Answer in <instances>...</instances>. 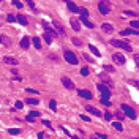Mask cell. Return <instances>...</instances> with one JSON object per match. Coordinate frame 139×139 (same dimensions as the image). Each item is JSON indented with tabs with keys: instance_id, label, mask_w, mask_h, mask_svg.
I'll use <instances>...</instances> for the list:
<instances>
[{
	"instance_id": "cell-15",
	"label": "cell",
	"mask_w": 139,
	"mask_h": 139,
	"mask_svg": "<svg viewBox=\"0 0 139 139\" xmlns=\"http://www.w3.org/2000/svg\"><path fill=\"white\" fill-rule=\"evenodd\" d=\"M87 111H89V112H92L93 115H101V112L98 111L96 108H93V106H87Z\"/></svg>"
},
{
	"instance_id": "cell-33",
	"label": "cell",
	"mask_w": 139,
	"mask_h": 139,
	"mask_svg": "<svg viewBox=\"0 0 139 139\" xmlns=\"http://www.w3.org/2000/svg\"><path fill=\"white\" fill-rule=\"evenodd\" d=\"M100 103H101L103 106H111V104H112V103H109V100H104V98H103V100H101Z\"/></svg>"
},
{
	"instance_id": "cell-1",
	"label": "cell",
	"mask_w": 139,
	"mask_h": 139,
	"mask_svg": "<svg viewBox=\"0 0 139 139\" xmlns=\"http://www.w3.org/2000/svg\"><path fill=\"white\" fill-rule=\"evenodd\" d=\"M111 44H112V46H115V48H122V49H125V51L131 52V46H130L127 41H120V39H111Z\"/></svg>"
},
{
	"instance_id": "cell-4",
	"label": "cell",
	"mask_w": 139,
	"mask_h": 139,
	"mask_svg": "<svg viewBox=\"0 0 139 139\" xmlns=\"http://www.w3.org/2000/svg\"><path fill=\"white\" fill-rule=\"evenodd\" d=\"M98 90H100L104 96V100H109V96H111V90L104 85V84H98Z\"/></svg>"
},
{
	"instance_id": "cell-35",
	"label": "cell",
	"mask_w": 139,
	"mask_h": 139,
	"mask_svg": "<svg viewBox=\"0 0 139 139\" xmlns=\"http://www.w3.org/2000/svg\"><path fill=\"white\" fill-rule=\"evenodd\" d=\"M13 5H14L16 8H22V3H21V2H13Z\"/></svg>"
},
{
	"instance_id": "cell-8",
	"label": "cell",
	"mask_w": 139,
	"mask_h": 139,
	"mask_svg": "<svg viewBox=\"0 0 139 139\" xmlns=\"http://www.w3.org/2000/svg\"><path fill=\"white\" fill-rule=\"evenodd\" d=\"M62 84L67 87V89H74V84H73V81H71V79L70 77H62Z\"/></svg>"
},
{
	"instance_id": "cell-30",
	"label": "cell",
	"mask_w": 139,
	"mask_h": 139,
	"mask_svg": "<svg viewBox=\"0 0 139 139\" xmlns=\"http://www.w3.org/2000/svg\"><path fill=\"white\" fill-rule=\"evenodd\" d=\"M104 118H106V120H111V118H112V114L111 112H104V114H101Z\"/></svg>"
},
{
	"instance_id": "cell-19",
	"label": "cell",
	"mask_w": 139,
	"mask_h": 139,
	"mask_svg": "<svg viewBox=\"0 0 139 139\" xmlns=\"http://www.w3.org/2000/svg\"><path fill=\"white\" fill-rule=\"evenodd\" d=\"M89 48H90V51L93 52V55H96V57H100V55H101V52H100V51H98V48H95L93 44H90Z\"/></svg>"
},
{
	"instance_id": "cell-38",
	"label": "cell",
	"mask_w": 139,
	"mask_h": 139,
	"mask_svg": "<svg viewBox=\"0 0 139 139\" xmlns=\"http://www.w3.org/2000/svg\"><path fill=\"white\" fill-rule=\"evenodd\" d=\"M81 118L84 122H90V117H87V115H81Z\"/></svg>"
},
{
	"instance_id": "cell-26",
	"label": "cell",
	"mask_w": 139,
	"mask_h": 139,
	"mask_svg": "<svg viewBox=\"0 0 139 139\" xmlns=\"http://www.w3.org/2000/svg\"><path fill=\"white\" fill-rule=\"evenodd\" d=\"M49 108H51V111H55L57 109V103L52 100V101H49Z\"/></svg>"
},
{
	"instance_id": "cell-12",
	"label": "cell",
	"mask_w": 139,
	"mask_h": 139,
	"mask_svg": "<svg viewBox=\"0 0 139 139\" xmlns=\"http://www.w3.org/2000/svg\"><path fill=\"white\" fill-rule=\"evenodd\" d=\"M29 44H30V38H29V36H24V38L21 39V48H22V49H27Z\"/></svg>"
},
{
	"instance_id": "cell-43",
	"label": "cell",
	"mask_w": 139,
	"mask_h": 139,
	"mask_svg": "<svg viewBox=\"0 0 139 139\" xmlns=\"http://www.w3.org/2000/svg\"><path fill=\"white\" fill-rule=\"evenodd\" d=\"M71 139H79V137L77 136H71Z\"/></svg>"
},
{
	"instance_id": "cell-45",
	"label": "cell",
	"mask_w": 139,
	"mask_h": 139,
	"mask_svg": "<svg viewBox=\"0 0 139 139\" xmlns=\"http://www.w3.org/2000/svg\"><path fill=\"white\" fill-rule=\"evenodd\" d=\"M90 139H98V137H96V136H92V137H90Z\"/></svg>"
},
{
	"instance_id": "cell-23",
	"label": "cell",
	"mask_w": 139,
	"mask_h": 139,
	"mask_svg": "<svg viewBox=\"0 0 139 139\" xmlns=\"http://www.w3.org/2000/svg\"><path fill=\"white\" fill-rule=\"evenodd\" d=\"M27 103H29V104H32V106H36V104H39V101H38V100H35V98H29V100H27Z\"/></svg>"
},
{
	"instance_id": "cell-32",
	"label": "cell",
	"mask_w": 139,
	"mask_h": 139,
	"mask_svg": "<svg viewBox=\"0 0 139 139\" xmlns=\"http://www.w3.org/2000/svg\"><path fill=\"white\" fill-rule=\"evenodd\" d=\"M27 115H29V117H32V118H35V117H38V115H39V114H38V112H36V111H32V112H29V114H27Z\"/></svg>"
},
{
	"instance_id": "cell-16",
	"label": "cell",
	"mask_w": 139,
	"mask_h": 139,
	"mask_svg": "<svg viewBox=\"0 0 139 139\" xmlns=\"http://www.w3.org/2000/svg\"><path fill=\"white\" fill-rule=\"evenodd\" d=\"M101 27H103V30H104V32H108V33H111V32H114V29H112V25H111V24H108V22H104V24H103Z\"/></svg>"
},
{
	"instance_id": "cell-41",
	"label": "cell",
	"mask_w": 139,
	"mask_h": 139,
	"mask_svg": "<svg viewBox=\"0 0 139 139\" xmlns=\"http://www.w3.org/2000/svg\"><path fill=\"white\" fill-rule=\"evenodd\" d=\"M104 82H106V84H108V85H109V87H112V82H111V81H109V79H106V77H104Z\"/></svg>"
},
{
	"instance_id": "cell-37",
	"label": "cell",
	"mask_w": 139,
	"mask_h": 139,
	"mask_svg": "<svg viewBox=\"0 0 139 139\" xmlns=\"http://www.w3.org/2000/svg\"><path fill=\"white\" fill-rule=\"evenodd\" d=\"M73 43H74L76 46H81V41H79V39H77V38H73Z\"/></svg>"
},
{
	"instance_id": "cell-21",
	"label": "cell",
	"mask_w": 139,
	"mask_h": 139,
	"mask_svg": "<svg viewBox=\"0 0 139 139\" xmlns=\"http://www.w3.org/2000/svg\"><path fill=\"white\" fill-rule=\"evenodd\" d=\"M8 133H10V134H13V136H16V134L21 133V130H19V128H10V130H8Z\"/></svg>"
},
{
	"instance_id": "cell-11",
	"label": "cell",
	"mask_w": 139,
	"mask_h": 139,
	"mask_svg": "<svg viewBox=\"0 0 139 139\" xmlns=\"http://www.w3.org/2000/svg\"><path fill=\"white\" fill-rule=\"evenodd\" d=\"M79 24H84L85 27H89V29H93V22H90L87 17H82V16H81V22H79Z\"/></svg>"
},
{
	"instance_id": "cell-31",
	"label": "cell",
	"mask_w": 139,
	"mask_h": 139,
	"mask_svg": "<svg viewBox=\"0 0 139 139\" xmlns=\"http://www.w3.org/2000/svg\"><path fill=\"white\" fill-rule=\"evenodd\" d=\"M131 27H133V30H137V27H139V22H137V21H131Z\"/></svg>"
},
{
	"instance_id": "cell-24",
	"label": "cell",
	"mask_w": 139,
	"mask_h": 139,
	"mask_svg": "<svg viewBox=\"0 0 139 139\" xmlns=\"http://www.w3.org/2000/svg\"><path fill=\"white\" fill-rule=\"evenodd\" d=\"M43 39H44V41H46L48 44H51V43H52V36H51V35H48V33L43 36Z\"/></svg>"
},
{
	"instance_id": "cell-40",
	"label": "cell",
	"mask_w": 139,
	"mask_h": 139,
	"mask_svg": "<svg viewBox=\"0 0 139 139\" xmlns=\"http://www.w3.org/2000/svg\"><path fill=\"white\" fill-rule=\"evenodd\" d=\"M43 123H44L48 128H51V122H49V120H43Z\"/></svg>"
},
{
	"instance_id": "cell-13",
	"label": "cell",
	"mask_w": 139,
	"mask_h": 139,
	"mask_svg": "<svg viewBox=\"0 0 139 139\" xmlns=\"http://www.w3.org/2000/svg\"><path fill=\"white\" fill-rule=\"evenodd\" d=\"M67 6H68V10H70L71 13H79V8H77L73 2H67Z\"/></svg>"
},
{
	"instance_id": "cell-7",
	"label": "cell",
	"mask_w": 139,
	"mask_h": 139,
	"mask_svg": "<svg viewBox=\"0 0 139 139\" xmlns=\"http://www.w3.org/2000/svg\"><path fill=\"white\" fill-rule=\"evenodd\" d=\"M98 8H100V13H101V14H108L109 10H111V6H109L106 2H100V3H98Z\"/></svg>"
},
{
	"instance_id": "cell-18",
	"label": "cell",
	"mask_w": 139,
	"mask_h": 139,
	"mask_svg": "<svg viewBox=\"0 0 139 139\" xmlns=\"http://www.w3.org/2000/svg\"><path fill=\"white\" fill-rule=\"evenodd\" d=\"M32 41H33V46H35L36 49H39V48H41V41H39V38H38V36L32 38Z\"/></svg>"
},
{
	"instance_id": "cell-3",
	"label": "cell",
	"mask_w": 139,
	"mask_h": 139,
	"mask_svg": "<svg viewBox=\"0 0 139 139\" xmlns=\"http://www.w3.org/2000/svg\"><path fill=\"white\" fill-rule=\"evenodd\" d=\"M120 108H122V111H123V114H125V117H130V118H131V120H133V118H136V114H134V109H133L131 106H128V104H122Z\"/></svg>"
},
{
	"instance_id": "cell-10",
	"label": "cell",
	"mask_w": 139,
	"mask_h": 139,
	"mask_svg": "<svg viewBox=\"0 0 139 139\" xmlns=\"http://www.w3.org/2000/svg\"><path fill=\"white\" fill-rule=\"evenodd\" d=\"M3 62L6 65H11V67H16L17 65V60H16V58H13V57H3Z\"/></svg>"
},
{
	"instance_id": "cell-29",
	"label": "cell",
	"mask_w": 139,
	"mask_h": 139,
	"mask_svg": "<svg viewBox=\"0 0 139 139\" xmlns=\"http://www.w3.org/2000/svg\"><path fill=\"white\" fill-rule=\"evenodd\" d=\"M22 106H24L22 101H16V103H14V108H16V109H22Z\"/></svg>"
},
{
	"instance_id": "cell-17",
	"label": "cell",
	"mask_w": 139,
	"mask_h": 139,
	"mask_svg": "<svg viewBox=\"0 0 139 139\" xmlns=\"http://www.w3.org/2000/svg\"><path fill=\"white\" fill-rule=\"evenodd\" d=\"M120 33H122L123 36H125V35H137V30H131V29H127V30H122Z\"/></svg>"
},
{
	"instance_id": "cell-34",
	"label": "cell",
	"mask_w": 139,
	"mask_h": 139,
	"mask_svg": "<svg viewBox=\"0 0 139 139\" xmlns=\"http://www.w3.org/2000/svg\"><path fill=\"white\" fill-rule=\"evenodd\" d=\"M81 74H82V76H87V74H89V68H85V67L81 68Z\"/></svg>"
},
{
	"instance_id": "cell-5",
	"label": "cell",
	"mask_w": 139,
	"mask_h": 139,
	"mask_svg": "<svg viewBox=\"0 0 139 139\" xmlns=\"http://www.w3.org/2000/svg\"><path fill=\"white\" fill-rule=\"evenodd\" d=\"M112 60H114L117 65H125V63H127V58H125L122 54H114V55H112Z\"/></svg>"
},
{
	"instance_id": "cell-42",
	"label": "cell",
	"mask_w": 139,
	"mask_h": 139,
	"mask_svg": "<svg viewBox=\"0 0 139 139\" xmlns=\"http://www.w3.org/2000/svg\"><path fill=\"white\" fill-rule=\"evenodd\" d=\"M125 14H128V16H136V13H133V11H125Z\"/></svg>"
},
{
	"instance_id": "cell-22",
	"label": "cell",
	"mask_w": 139,
	"mask_h": 139,
	"mask_svg": "<svg viewBox=\"0 0 139 139\" xmlns=\"http://www.w3.org/2000/svg\"><path fill=\"white\" fill-rule=\"evenodd\" d=\"M43 27L46 29V32H48V35H49V33H54V29H52V27H49V24H46V22H43Z\"/></svg>"
},
{
	"instance_id": "cell-20",
	"label": "cell",
	"mask_w": 139,
	"mask_h": 139,
	"mask_svg": "<svg viewBox=\"0 0 139 139\" xmlns=\"http://www.w3.org/2000/svg\"><path fill=\"white\" fill-rule=\"evenodd\" d=\"M112 127H114L117 131H123V127H122V123H120V122H114V123H112Z\"/></svg>"
},
{
	"instance_id": "cell-28",
	"label": "cell",
	"mask_w": 139,
	"mask_h": 139,
	"mask_svg": "<svg viewBox=\"0 0 139 139\" xmlns=\"http://www.w3.org/2000/svg\"><path fill=\"white\" fill-rule=\"evenodd\" d=\"M103 67H104V70H106V71H109V73H114V71H115V70H114V67H111V65H103Z\"/></svg>"
},
{
	"instance_id": "cell-6",
	"label": "cell",
	"mask_w": 139,
	"mask_h": 139,
	"mask_svg": "<svg viewBox=\"0 0 139 139\" xmlns=\"http://www.w3.org/2000/svg\"><path fill=\"white\" fill-rule=\"evenodd\" d=\"M77 95L81 96V98H85V100H90V98L93 96L92 92H90V90H85V89H79V90H77Z\"/></svg>"
},
{
	"instance_id": "cell-9",
	"label": "cell",
	"mask_w": 139,
	"mask_h": 139,
	"mask_svg": "<svg viewBox=\"0 0 139 139\" xmlns=\"http://www.w3.org/2000/svg\"><path fill=\"white\" fill-rule=\"evenodd\" d=\"M70 24H71V27H73L76 32H79V30H81V24H79V21H77V19L71 17V19H70Z\"/></svg>"
},
{
	"instance_id": "cell-44",
	"label": "cell",
	"mask_w": 139,
	"mask_h": 139,
	"mask_svg": "<svg viewBox=\"0 0 139 139\" xmlns=\"http://www.w3.org/2000/svg\"><path fill=\"white\" fill-rule=\"evenodd\" d=\"M2 41H3V38H2V36H0V44H2Z\"/></svg>"
},
{
	"instance_id": "cell-2",
	"label": "cell",
	"mask_w": 139,
	"mask_h": 139,
	"mask_svg": "<svg viewBox=\"0 0 139 139\" xmlns=\"http://www.w3.org/2000/svg\"><path fill=\"white\" fill-rule=\"evenodd\" d=\"M63 57H65V60H67L70 65H77V57L74 55V52L65 51V52H63Z\"/></svg>"
},
{
	"instance_id": "cell-27",
	"label": "cell",
	"mask_w": 139,
	"mask_h": 139,
	"mask_svg": "<svg viewBox=\"0 0 139 139\" xmlns=\"http://www.w3.org/2000/svg\"><path fill=\"white\" fill-rule=\"evenodd\" d=\"M6 21H8V22H14V21H16V16L8 14V16H6Z\"/></svg>"
},
{
	"instance_id": "cell-25",
	"label": "cell",
	"mask_w": 139,
	"mask_h": 139,
	"mask_svg": "<svg viewBox=\"0 0 139 139\" xmlns=\"http://www.w3.org/2000/svg\"><path fill=\"white\" fill-rule=\"evenodd\" d=\"M79 13L82 14V17H87V16H89V11H87V8H79Z\"/></svg>"
},
{
	"instance_id": "cell-39",
	"label": "cell",
	"mask_w": 139,
	"mask_h": 139,
	"mask_svg": "<svg viewBox=\"0 0 139 139\" xmlns=\"http://www.w3.org/2000/svg\"><path fill=\"white\" fill-rule=\"evenodd\" d=\"M27 92L29 93H38V90H35V89H27Z\"/></svg>"
},
{
	"instance_id": "cell-14",
	"label": "cell",
	"mask_w": 139,
	"mask_h": 139,
	"mask_svg": "<svg viewBox=\"0 0 139 139\" xmlns=\"http://www.w3.org/2000/svg\"><path fill=\"white\" fill-rule=\"evenodd\" d=\"M17 22L22 24V25H27V17L24 14H17Z\"/></svg>"
},
{
	"instance_id": "cell-36",
	"label": "cell",
	"mask_w": 139,
	"mask_h": 139,
	"mask_svg": "<svg viewBox=\"0 0 139 139\" xmlns=\"http://www.w3.org/2000/svg\"><path fill=\"white\" fill-rule=\"evenodd\" d=\"M123 117H125V115H123L122 112H118V111H117V118H118V120H122V118H123Z\"/></svg>"
}]
</instances>
